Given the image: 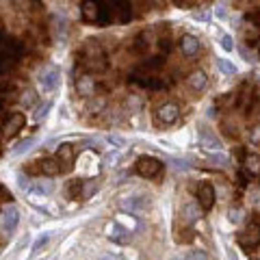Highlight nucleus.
I'll list each match as a JSON object with an SVG mask.
<instances>
[{
  "instance_id": "nucleus-1",
  "label": "nucleus",
  "mask_w": 260,
  "mask_h": 260,
  "mask_svg": "<svg viewBox=\"0 0 260 260\" xmlns=\"http://www.w3.org/2000/svg\"><path fill=\"white\" fill-rule=\"evenodd\" d=\"M78 65H81L85 72H89V76L106 72L108 59H106L104 48L100 46V41H87L85 43L83 50L78 52Z\"/></svg>"
},
{
  "instance_id": "nucleus-2",
  "label": "nucleus",
  "mask_w": 260,
  "mask_h": 260,
  "mask_svg": "<svg viewBox=\"0 0 260 260\" xmlns=\"http://www.w3.org/2000/svg\"><path fill=\"white\" fill-rule=\"evenodd\" d=\"M22 54H24V43L7 37L0 41V76L7 74L16 65V61H20Z\"/></svg>"
},
{
  "instance_id": "nucleus-3",
  "label": "nucleus",
  "mask_w": 260,
  "mask_h": 260,
  "mask_svg": "<svg viewBox=\"0 0 260 260\" xmlns=\"http://www.w3.org/2000/svg\"><path fill=\"white\" fill-rule=\"evenodd\" d=\"M178 117H180V106L176 102H165V104L158 106L156 113H154L156 124H161V126H171Z\"/></svg>"
},
{
  "instance_id": "nucleus-4",
  "label": "nucleus",
  "mask_w": 260,
  "mask_h": 260,
  "mask_svg": "<svg viewBox=\"0 0 260 260\" xmlns=\"http://www.w3.org/2000/svg\"><path fill=\"white\" fill-rule=\"evenodd\" d=\"M137 173L143 178H156L158 173L163 171V163L158 161L154 156H141L139 161H137Z\"/></svg>"
},
{
  "instance_id": "nucleus-5",
  "label": "nucleus",
  "mask_w": 260,
  "mask_h": 260,
  "mask_svg": "<svg viewBox=\"0 0 260 260\" xmlns=\"http://www.w3.org/2000/svg\"><path fill=\"white\" fill-rule=\"evenodd\" d=\"M238 243H241V247L245 249H254L256 245H260V223H249L247 230L245 232L238 234Z\"/></svg>"
},
{
  "instance_id": "nucleus-6",
  "label": "nucleus",
  "mask_w": 260,
  "mask_h": 260,
  "mask_svg": "<svg viewBox=\"0 0 260 260\" xmlns=\"http://www.w3.org/2000/svg\"><path fill=\"white\" fill-rule=\"evenodd\" d=\"M18 221H20V213L16 206H5L3 215H0V228H3L5 234H11L13 230L18 228Z\"/></svg>"
},
{
  "instance_id": "nucleus-7",
  "label": "nucleus",
  "mask_w": 260,
  "mask_h": 260,
  "mask_svg": "<svg viewBox=\"0 0 260 260\" xmlns=\"http://www.w3.org/2000/svg\"><path fill=\"white\" fill-rule=\"evenodd\" d=\"M198 200H200V208L202 211H211V208L215 206V186L211 182H202L198 186Z\"/></svg>"
},
{
  "instance_id": "nucleus-8",
  "label": "nucleus",
  "mask_w": 260,
  "mask_h": 260,
  "mask_svg": "<svg viewBox=\"0 0 260 260\" xmlns=\"http://www.w3.org/2000/svg\"><path fill=\"white\" fill-rule=\"evenodd\" d=\"M76 89L81 96L85 98H93L98 93V83H96V78L89 76V74H83V76H78L76 78Z\"/></svg>"
},
{
  "instance_id": "nucleus-9",
  "label": "nucleus",
  "mask_w": 260,
  "mask_h": 260,
  "mask_svg": "<svg viewBox=\"0 0 260 260\" xmlns=\"http://www.w3.org/2000/svg\"><path fill=\"white\" fill-rule=\"evenodd\" d=\"M26 124V117L22 113H11L9 117L5 119V124H3V133L5 137H11V135H16L18 130H22Z\"/></svg>"
},
{
  "instance_id": "nucleus-10",
  "label": "nucleus",
  "mask_w": 260,
  "mask_h": 260,
  "mask_svg": "<svg viewBox=\"0 0 260 260\" xmlns=\"http://www.w3.org/2000/svg\"><path fill=\"white\" fill-rule=\"evenodd\" d=\"M39 85H41V89L43 91H52L59 87V70H54V68H48V70H43L41 72V76H39Z\"/></svg>"
},
{
  "instance_id": "nucleus-11",
  "label": "nucleus",
  "mask_w": 260,
  "mask_h": 260,
  "mask_svg": "<svg viewBox=\"0 0 260 260\" xmlns=\"http://www.w3.org/2000/svg\"><path fill=\"white\" fill-rule=\"evenodd\" d=\"M178 43H180V52L184 56H195L200 52V39L193 37V35H182Z\"/></svg>"
},
{
  "instance_id": "nucleus-12",
  "label": "nucleus",
  "mask_w": 260,
  "mask_h": 260,
  "mask_svg": "<svg viewBox=\"0 0 260 260\" xmlns=\"http://www.w3.org/2000/svg\"><path fill=\"white\" fill-rule=\"evenodd\" d=\"M186 85L191 87L193 91H204L208 87V76L204 70H195L189 74V78H186Z\"/></svg>"
},
{
  "instance_id": "nucleus-13",
  "label": "nucleus",
  "mask_w": 260,
  "mask_h": 260,
  "mask_svg": "<svg viewBox=\"0 0 260 260\" xmlns=\"http://www.w3.org/2000/svg\"><path fill=\"white\" fill-rule=\"evenodd\" d=\"M200 143H202V148L213 150V152H219V150H221L219 139H217V137H215L208 128H202V130H200Z\"/></svg>"
},
{
  "instance_id": "nucleus-14",
  "label": "nucleus",
  "mask_w": 260,
  "mask_h": 260,
  "mask_svg": "<svg viewBox=\"0 0 260 260\" xmlns=\"http://www.w3.org/2000/svg\"><path fill=\"white\" fill-rule=\"evenodd\" d=\"M243 171L247 173L249 178L260 176V156L258 154H245V158H243Z\"/></svg>"
},
{
  "instance_id": "nucleus-15",
  "label": "nucleus",
  "mask_w": 260,
  "mask_h": 260,
  "mask_svg": "<svg viewBox=\"0 0 260 260\" xmlns=\"http://www.w3.org/2000/svg\"><path fill=\"white\" fill-rule=\"evenodd\" d=\"M98 9H100L98 3H91V0L83 3V5H81V16H83V20L89 22V24H96V20H98Z\"/></svg>"
},
{
  "instance_id": "nucleus-16",
  "label": "nucleus",
  "mask_w": 260,
  "mask_h": 260,
  "mask_svg": "<svg viewBox=\"0 0 260 260\" xmlns=\"http://www.w3.org/2000/svg\"><path fill=\"white\" fill-rule=\"evenodd\" d=\"M37 165H39L41 176H56L61 171V165L56 158H43V161H37Z\"/></svg>"
},
{
  "instance_id": "nucleus-17",
  "label": "nucleus",
  "mask_w": 260,
  "mask_h": 260,
  "mask_svg": "<svg viewBox=\"0 0 260 260\" xmlns=\"http://www.w3.org/2000/svg\"><path fill=\"white\" fill-rule=\"evenodd\" d=\"M113 7V16L117 18L119 22H130L133 20V9H130V5L128 3H111Z\"/></svg>"
},
{
  "instance_id": "nucleus-18",
  "label": "nucleus",
  "mask_w": 260,
  "mask_h": 260,
  "mask_svg": "<svg viewBox=\"0 0 260 260\" xmlns=\"http://www.w3.org/2000/svg\"><path fill=\"white\" fill-rule=\"evenodd\" d=\"M202 217V208L200 204H184L182 208V221L189 226V223H195Z\"/></svg>"
},
{
  "instance_id": "nucleus-19",
  "label": "nucleus",
  "mask_w": 260,
  "mask_h": 260,
  "mask_svg": "<svg viewBox=\"0 0 260 260\" xmlns=\"http://www.w3.org/2000/svg\"><path fill=\"white\" fill-rule=\"evenodd\" d=\"M56 161H59L61 165V169H63V165L68 167V165L74 161V148L70 146V143H65V146H61L59 150H56Z\"/></svg>"
},
{
  "instance_id": "nucleus-20",
  "label": "nucleus",
  "mask_w": 260,
  "mask_h": 260,
  "mask_svg": "<svg viewBox=\"0 0 260 260\" xmlns=\"http://www.w3.org/2000/svg\"><path fill=\"white\" fill-rule=\"evenodd\" d=\"M119 206L124 208V211L133 213V211H141V208L146 206V202H143L141 198H124V200L119 202Z\"/></svg>"
},
{
  "instance_id": "nucleus-21",
  "label": "nucleus",
  "mask_w": 260,
  "mask_h": 260,
  "mask_svg": "<svg viewBox=\"0 0 260 260\" xmlns=\"http://www.w3.org/2000/svg\"><path fill=\"white\" fill-rule=\"evenodd\" d=\"M150 46V31H143L137 35V39H135V50L137 52H146Z\"/></svg>"
},
{
  "instance_id": "nucleus-22",
  "label": "nucleus",
  "mask_w": 260,
  "mask_h": 260,
  "mask_svg": "<svg viewBox=\"0 0 260 260\" xmlns=\"http://www.w3.org/2000/svg\"><path fill=\"white\" fill-rule=\"evenodd\" d=\"M219 70L223 72V74H228V76H232V74H236V65L234 63H230L228 59H219Z\"/></svg>"
},
{
  "instance_id": "nucleus-23",
  "label": "nucleus",
  "mask_w": 260,
  "mask_h": 260,
  "mask_svg": "<svg viewBox=\"0 0 260 260\" xmlns=\"http://www.w3.org/2000/svg\"><path fill=\"white\" fill-rule=\"evenodd\" d=\"M184 260H208V256H206V251H202V249H193L184 256Z\"/></svg>"
},
{
  "instance_id": "nucleus-24",
  "label": "nucleus",
  "mask_w": 260,
  "mask_h": 260,
  "mask_svg": "<svg viewBox=\"0 0 260 260\" xmlns=\"http://www.w3.org/2000/svg\"><path fill=\"white\" fill-rule=\"evenodd\" d=\"M247 139L249 143H260V124L258 126H251L249 133H247Z\"/></svg>"
},
{
  "instance_id": "nucleus-25",
  "label": "nucleus",
  "mask_w": 260,
  "mask_h": 260,
  "mask_svg": "<svg viewBox=\"0 0 260 260\" xmlns=\"http://www.w3.org/2000/svg\"><path fill=\"white\" fill-rule=\"evenodd\" d=\"M158 46H161L163 52H169V50H171V37H169V33L163 35V37L158 39Z\"/></svg>"
},
{
  "instance_id": "nucleus-26",
  "label": "nucleus",
  "mask_w": 260,
  "mask_h": 260,
  "mask_svg": "<svg viewBox=\"0 0 260 260\" xmlns=\"http://www.w3.org/2000/svg\"><path fill=\"white\" fill-rule=\"evenodd\" d=\"M211 161L217 163L219 167H223V165H228V163H230V158H228L226 154H213V156H211Z\"/></svg>"
},
{
  "instance_id": "nucleus-27",
  "label": "nucleus",
  "mask_w": 260,
  "mask_h": 260,
  "mask_svg": "<svg viewBox=\"0 0 260 260\" xmlns=\"http://www.w3.org/2000/svg\"><path fill=\"white\" fill-rule=\"evenodd\" d=\"M241 219H243V211H241V208H232V211H230V221L238 223Z\"/></svg>"
},
{
  "instance_id": "nucleus-28",
  "label": "nucleus",
  "mask_w": 260,
  "mask_h": 260,
  "mask_svg": "<svg viewBox=\"0 0 260 260\" xmlns=\"http://www.w3.org/2000/svg\"><path fill=\"white\" fill-rule=\"evenodd\" d=\"M221 48L223 50H232L234 46H232V37H230V35H223L221 37Z\"/></svg>"
},
{
  "instance_id": "nucleus-29",
  "label": "nucleus",
  "mask_w": 260,
  "mask_h": 260,
  "mask_svg": "<svg viewBox=\"0 0 260 260\" xmlns=\"http://www.w3.org/2000/svg\"><path fill=\"white\" fill-rule=\"evenodd\" d=\"M81 186H83V184H81V182H76V180H74V182L70 184V198H76V195L81 193Z\"/></svg>"
},
{
  "instance_id": "nucleus-30",
  "label": "nucleus",
  "mask_w": 260,
  "mask_h": 260,
  "mask_svg": "<svg viewBox=\"0 0 260 260\" xmlns=\"http://www.w3.org/2000/svg\"><path fill=\"white\" fill-rule=\"evenodd\" d=\"M46 243H48V236H41V238H39V241H37V243H35V247H33V251H39V249H41V247H43V245H46Z\"/></svg>"
},
{
  "instance_id": "nucleus-31",
  "label": "nucleus",
  "mask_w": 260,
  "mask_h": 260,
  "mask_svg": "<svg viewBox=\"0 0 260 260\" xmlns=\"http://www.w3.org/2000/svg\"><path fill=\"white\" fill-rule=\"evenodd\" d=\"M48 108H50V104H43V106L39 108V111H37V113H35V117H37V119H41V117H43V115H46V113H48Z\"/></svg>"
},
{
  "instance_id": "nucleus-32",
  "label": "nucleus",
  "mask_w": 260,
  "mask_h": 260,
  "mask_svg": "<svg viewBox=\"0 0 260 260\" xmlns=\"http://www.w3.org/2000/svg\"><path fill=\"white\" fill-rule=\"evenodd\" d=\"M100 260H121V258L115 254H104V256H100Z\"/></svg>"
},
{
  "instance_id": "nucleus-33",
  "label": "nucleus",
  "mask_w": 260,
  "mask_h": 260,
  "mask_svg": "<svg viewBox=\"0 0 260 260\" xmlns=\"http://www.w3.org/2000/svg\"><path fill=\"white\" fill-rule=\"evenodd\" d=\"M108 141H111V143H117V146H121V139H119V137H108Z\"/></svg>"
}]
</instances>
